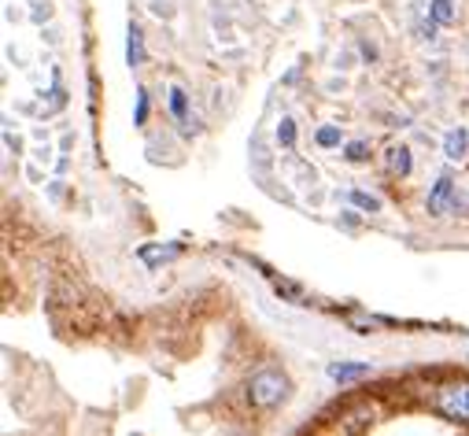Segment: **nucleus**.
Masks as SVG:
<instances>
[{
	"label": "nucleus",
	"mask_w": 469,
	"mask_h": 436,
	"mask_svg": "<svg viewBox=\"0 0 469 436\" xmlns=\"http://www.w3.org/2000/svg\"><path fill=\"white\" fill-rule=\"evenodd\" d=\"M244 395H248V404H252L255 411H273V407H281L289 395H292V381H289L278 366H266V370L252 374Z\"/></svg>",
	"instance_id": "f257e3e1"
},
{
	"label": "nucleus",
	"mask_w": 469,
	"mask_h": 436,
	"mask_svg": "<svg viewBox=\"0 0 469 436\" xmlns=\"http://www.w3.org/2000/svg\"><path fill=\"white\" fill-rule=\"evenodd\" d=\"M433 407L437 414H444L455 425H469V381L465 377H451L444 385L433 388Z\"/></svg>",
	"instance_id": "f03ea898"
},
{
	"label": "nucleus",
	"mask_w": 469,
	"mask_h": 436,
	"mask_svg": "<svg viewBox=\"0 0 469 436\" xmlns=\"http://www.w3.org/2000/svg\"><path fill=\"white\" fill-rule=\"evenodd\" d=\"M370 422H373V407H370V404H359V407H351V411L340 414L336 436H363V432L370 429Z\"/></svg>",
	"instance_id": "7ed1b4c3"
},
{
	"label": "nucleus",
	"mask_w": 469,
	"mask_h": 436,
	"mask_svg": "<svg viewBox=\"0 0 469 436\" xmlns=\"http://www.w3.org/2000/svg\"><path fill=\"white\" fill-rule=\"evenodd\" d=\"M370 374H373L370 363H329V377H333L336 385H355V381H363V377H370Z\"/></svg>",
	"instance_id": "20e7f679"
},
{
	"label": "nucleus",
	"mask_w": 469,
	"mask_h": 436,
	"mask_svg": "<svg viewBox=\"0 0 469 436\" xmlns=\"http://www.w3.org/2000/svg\"><path fill=\"white\" fill-rule=\"evenodd\" d=\"M451 208H455V181H451V178H440V181L433 185V192H428V211L444 215V211H451Z\"/></svg>",
	"instance_id": "39448f33"
},
{
	"label": "nucleus",
	"mask_w": 469,
	"mask_h": 436,
	"mask_svg": "<svg viewBox=\"0 0 469 436\" xmlns=\"http://www.w3.org/2000/svg\"><path fill=\"white\" fill-rule=\"evenodd\" d=\"M384 163H388V174L407 178L410 174V148L407 144H392V148H388V155H384Z\"/></svg>",
	"instance_id": "423d86ee"
},
{
	"label": "nucleus",
	"mask_w": 469,
	"mask_h": 436,
	"mask_svg": "<svg viewBox=\"0 0 469 436\" xmlns=\"http://www.w3.org/2000/svg\"><path fill=\"white\" fill-rule=\"evenodd\" d=\"M465 148H469V134H465V130H451L447 141H444V155L458 163L462 155H465Z\"/></svg>",
	"instance_id": "0eeeda50"
},
{
	"label": "nucleus",
	"mask_w": 469,
	"mask_h": 436,
	"mask_svg": "<svg viewBox=\"0 0 469 436\" xmlns=\"http://www.w3.org/2000/svg\"><path fill=\"white\" fill-rule=\"evenodd\" d=\"M126 60L130 67H141L144 63V37H141V26L130 23V45H126Z\"/></svg>",
	"instance_id": "6e6552de"
},
{
	"label": "nucleus",
	"mask_w": 469,
	"mask_h": 436,
	"mask_svg": "<svg viewBox=\"0 0 469 436\" xmlns=\"http://www.w3.org/2000/svg\"><path fill=\"white\" fill-rule=\"evenodd\" d=\"M433 23L451 26L455 23V0H433Z\"/></svg>",
	"instance_id": "1a4fd4ad"
},
{
	"label": "nucleus",
	"mask_w": 469,
	"mask_h": 436,
	"mask_svg": "<svg viewBox=\"0 0 469 436\" xmlns=\"http://www.w3.org/2000/svg\"><path fill=\"white\" fill-rule=\"evenodd\" d=\"M344 155H347V163H366L370 160V144L366 141H351L344 148Z\"/></svg>",
	"instance_id": "9d476101"
},
{
	"label": "nucleus",
	"mask_w": 469,
	"mask_h": 436,
	"mask_svg": "<svg viewBox=\"0 0 469 436\" xmlns=\"http://www.w3.org/2000/svg\"><path fill=\"white\" fill-rule=\"evenodd\" d=\"M170 111H174V118H181L185 123V115H189V97H185V89H170Z\"/></svg>",
	"instance_id": "9b49d317"
},
{
	"label": "nucleus",
	"mask_w": 469,
	"mask_h": 436,
	"mask_svg": "<svg viewBox=\"0 0 469 436\" xmlns=\"http://www.w3.org/2000/svg\"><path fill=\"white\" fill-rule=\"evenodd\" d=\"M278 144H281V148H292V144H296V123H292V118H281V126H278Z\"/></svg>",
	"instance_id": "f8f14e48"
},
{
	"label": "nucleus",
	"mask_w": 469,
	"mask_h": 436,
	"mask_svg": "<svg viewBox=\"0 0 469 436\" xmlns=\"http://www.w3.org/2000/svg\"><path fill=\"white\" fill-rule=\"evenodd\" d=\"M351 200H355V208H363V211H381V200L370 192H351Z\"/></svg>",
	"instance_id": "ddd939ff"
},
{
	"label": "nucleus",
	"mask_w": 469,
	"mask_h": 436,
	"mask_svg": "<svg viewBox=\"0 0 469 436\" xmlns=\"http://www.w3.org/2000/svg\"><path fill=\"white\" fill-rule=\"evenodd\" d=\"M273 289H278V296H285V300H303V289L292 285V282H273Z\"/></svg>",
	"instance_id": "4468645a"
},
{
	"label": "nucleus",
	"mask_w": 469,
	"mask_h": 436,
	"mask_svg": "<svg viewBox=\"0 0 469 436\" xmlns=\"http://www.w3.org/2000/svg\"><path fill=\"white\" fill-rule=\"evenodd\" d=\"M318 144H322V148L340 144V130H336V126H322V130H318Z\"/></svg>",
	"instance_id": "2eb2a0df"
},
{
	"label": "nucleus",
	"mask_w": 469,
	"mask_h": 436,
	"mask_svg": "<svg viewBox=\"0 0 469 436\" xmlns=\"http://www.w3.org/2000/svg\"><path fill=\"white\" fill-rule=\"evenodd\" d=\"M181 248H167V252H155V248H144L141 255H144V263H160V259H174Z\"/></svg>",
	"instance_id": "dca6fc26"
},
{
	"label": "nucleus",
	"mask_w": 469,
	"mask_h": 436,
	"mask_svg": "<svg viewBox=\"0 0 469 436\" xmlns=\"http://www.w3.org/2000/svg\"><path fill=\"white\" fill-rule=\"evenodd\" d=\"M144 118H148V93L141 89L137 93V126H144Z\"/></svg>",
	"instance_id": "f3484780"
}]
</instances>
